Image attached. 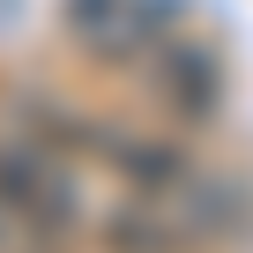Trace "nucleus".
Returning a JSON list of instances; mask_svg holds the SVG:
<instances>
[{"mask_svg":"<svg viewBox=\"0 0 253 253\" xmlns=\"http://www.w3.org/2000/svg\"><path fill=\"white\" fill-rule=\"evenodd\" d=\"M0 209H15L30 223H67L75 216V179L52 149L0 142Z\"/></svg>","mask_w":253,"mask_h":253,"instance_id":"f257e3e1","label":"nucleus"},{"mask_svg":"<svg viewBox=\"0 0 253 253\" xmlns=\"http://www.w3.org/2000/svg\"><path fill=\"white\" fill-rule=\"evenodd\" d=\"M67 30L89 45V52H142L164 38V0H67Z\"/></svg>","mask_w":253,"mask_h":253,"instance_id":"f03ea898","label":"nucleus"}]
</instances>
